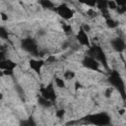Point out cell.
I'll use <instances>...</instances> for the list:
<instances>
[{
  "label": "cell",
  "mask_w": 126,
  "mask_h": 126,
  "mask_svg": "<svg viewBox=\"0 0 126 126\" xmlns=\"http://www.w3.org/2000/svg\"><path fill=\"white\" fill-rule=\"evenodd\" d=\"M87 55L92 56L93 58H94L95 60H97L100 64L103 65L104 68H108L107 65V59H106V55L104 54L102 48L98 45H93V46H89V49L87 51Z\"/></svg>",
  "instance_id": "1"
},
{
  "label": "cell",
  "mask_w": 126,
  "mask_h": 126,
  "mask_svg": "<svg viewBox=\"0 0 126 126\" xmlns=\"http://www.w3.org/2000/svg\"><path fill=\"white\" fill-rule=\"evenodd\" d=\"M89 123L94 125H108L110 124V117L106 112H99L95 114L89 115L86 117Z\"/></svg>",
  "instance_id": "2"
},
{
  "label": "cell",
  "mask_w": 126,
  "mask_h": 126,
  "mask_svg": "<svg viewBox=\"0 0 126 126\" xmlns=\"http://www.w3.org/2000/svg\"><path fill=\"white\" fill-rule=\"evenodd\" d=\"M108 81H109L110 85L112 86V88H116L118 91H120L122 96L124 97V82L121 79V77L119 76V74L116 71H113L110 74Z\"/></svg>",
  "instance_id": "3"
},
{
  "label": "cell",
  "mask_w": 126,
  "mask_h": 126,
  "mask_svg": "<svg viewBox=\"0 0 126 126\" xmlns=\"http://www.w3.org/2000/svg\"><path fill=\"white\" fill-rule=\"evenodd\" d=\"M54 11L62 18V19H64V20H70V19H72L73 17H74V14H75V12H74V10H72L67 4H61V5H59L58 7H56L55 9H54Z\"/></svg>",
  "instance_id": "4"
},
{
  "label": "cell",
  "mask_w": 126,
  "mask_h": 126,
  "mask_svg": "<svg viewBox=\"0 0 126 126\" xmlns=\"http://www.w3.org/2000/svg\"><path fill=\"white\" fill-rule=\"evenodd\" d=\"M22 48L24 50H26L27 52H29V53H32V54H34V55L39 54L36 42L32 38H25V39H23L22 40Z\"/></svg>",
  "instance_id": "5"
},
{
  "label": "cell",
  "mask_w": 126,
  "mask_h": 126,
  "mask_svg": "<svg viewBox=\"0 0 126 126\" xmlns=\"http://www.w3.org/2000/svg\"><path fill=\"white\" fill-rule=\"evenodd\" d=\"M40 95L43 96L44 98L46 99H49L50 101L54 102L55 99H56V93H55V90H54V87H53V84H49L47 85L46 87H43L40 89Z\"/></svg>",
  "instance_id": "6"
},
{
  "label": "cell",
  "mask_w": 126,
  "mask_h": 126,
  "mask_svg": "<svg viewBox=\"0 0 126 126\" xmlns=\"http://www.w3.org/2000/svg\"><path fill=\"white\" fill-rule=\"evenodd\" d=\"M82 64L87 69H90L93 71H98L99 70V62L97 60H95L94 58H93L92 56L86 55L82 61Z\"/></svg>",
  "instance_id": "7"
},
{
  "label": "cell",
  "mask_w": 126,
  "mask_h": 126,
  "mask_svg": "<svg viewBox=\"0 0 126 126\" xmlns=\"http://www.w3.org/2000/svg\"><path fill=\"white\" fill-rule=\"evenodd\" d=\"M76 39L78 40V42L81 45H84V46H87V47H89L91 45L90 39H89V36H88V32H86L82 28L79 29V32L76 34Z\"/></svg>",
  "instance_id": "8"
},
{
  "label": "cell",
  "mask_w": 126,
  "mask_h": 126,
  "mask_svg": "<svg viewBox=\"0 0 126 126\" xmlns=\"http://www.w3.org/2000/svg\"><path fill=\"white\" fill-rule=\"evenodd\" d=\"M29 65H30V67H31L36 74H40L41 68H42L43 65H44V60L32 58V59L29 60Z\"/></svg>",
  "instance_id": "9"
},
{
  "label": "cell",
  "mask_w": 126,
  "mask_h": 126,
  "mask_svg": "<svg viewBox=\"0 0 126 126\" xmlns=\"http://www.w3.org/2000/svg\"><path fill=\"white\" fill-rule=\"evenodd\" d=\"M110 44L112 46V48L117 51V52H122L125 50V47H126V44H125V41L123 38L121 37H117V38H114L110 41Z\"/></svg>",
  "instance_id": "10"
},
{
  "label": "cell",
  "mask_w": 126,
  "mask_h": 126,
  "mask_svg": "<svg viewBox=\"0 0 126 126\" xmlns=\"http://www.w3.org/2000/svg\"><path fill=\"white\" fill-rule=\"evenodd\" d=\"M17 66V63L12 61L11 59H4L0 61V70H7V69H12L14 70Z\"/></svg>",
  "instance_id": "11"
},
{
  "label": "cell",
  "mask_w": 126,
  "mask_h": 126,
  "mask_svg": "<svg viewBox=\"0 0 126 126\" xmlns=\"http://www.w3.org/2000/svg\"><path fill=\"white\" fill-rule=\"evenodd\" d=\"M37 102H38V104H39L40 106H42V107H44V108H49V107L52 105V101H50L49 99L44 98V97L41 96V95L38 97Z\"/></svg>",
  "instance_id": "12"
},
{
  "label": "cell",
  "mask_w": 126,
  "mask_h": 126,
  "mask_svg": "<svg viewBox=\"0 0 126 126\" xmlns=\"http://www.w3.org/2000/svg\"><path fill=\"white\" fill-rule=\"evenodd\" d=\"M38 4L44 9H52L55 7L54 3L51 0H38Z\"/></svg>",
  "instance_id": "13"
},
{
  "label": "cell",
  "mask_w": 126,
  "mask_h": 126,
  "mask_svg": "<svg viewBox=\"0 0 126 126\" xmlns=\"http://www.w3.org/2000/svg\"><path fill=\"white\" fill-rule=\"evenodd\" d=\"M95 7L99 11L107 10V0H96L95 2Z\"/></svg>",
  "instance_id": "14"
},
{
  "label": "cell",
  "mask_w": 126,
  "mask_h": 126,
  "mask_svg": "<svg viewBox=\"0 0 126 126\" xmlns=\"http://www.w3.org/2000/svg\"><path fill=\"white\" fill-rule=\"evenodd\" d=\"M75 75H76L75 72H74V71H71V70H67V71H65V72L63 73V77H64V79L67 80V81L74 79V78H75Z\"/></svg>",
  "instance_id": "15"
},
{
  "label": "cell",
  "mask_w": 126,
  "mask_h": 126,
  "mask_svg": "<svg viewBox=\"0 0 126 126\" xmlns=\"http://www.w3.org/2000/svg\"><path fill=\"white\" fill-rule=\"evenodd\" d=\"M105 22H106L107 27H108V28H110V29H114V28H116V27L118 26V23H117L115 20H113L111 17H110V18H108V19H106V20H105Z\"/></svg>",
  "instance_id": "16"
},
{
  "label": "cell",
  "mask_w": 126,
  "mask_h": 126,
  "mask_svg": "<svg viewBox=\"0 0 126 126\" xmlns=\"http://www.w3.org/2000/svg\"><path fill=\"white\" fill-rule=\"evenodd\" d=\"M79 2L81 4H84L88 7H91V8H94L95 7V2L96 0H79Z\"/></svg>",
  "instance_id": "17"
},
{
  "label": "cell",
  "mask_w": 126,
  "mask_h": 126,
  "mask_svg": "<svg viewBox=\"0 0 126 126\" xmlns=\"http://www.w3.org/2000/svg\"><path fill=\"white\" fill-rule=\"evenodd\" d=\"M54 82H55V84H56V86L58 87V88H60V89H64L65 87H66V84H65V81L62 79V78H59V77H56L55 79H54Z\"/></svg>",
  "instance_id": "18"
},
{
  "label": "cell",
  "mask_w": 126,
  "mask_h": 126,
  "mask_svg": "<svg viewBox=\"0 0 126 126\" xmlns=\"http://www.w3.org/2000/svg\"><path fill=\"white\" fill-rule=\"evenodd\" d=\"M0 38H2V39L9 38V32L4 27H0Z\"/></svg>",
  "instance_id": "19"
},
{
  "label": "cell",
  "mask_w": 126,
  "mask_h": 126,
  "mask_svg": "<svg viewBox=\"0 0 126 126\" xmlns=\"http://www.w3.org/2000/svg\"><path fill=\"white\" fill-rule=\"evenodd\" d=\"M62 28H63V32H64L66 34L72 33V31H73V29H72L71 25H68V24H63Z\"/></svg>",
  "instance_id": "20"
},
{
  "label": "cell",
  "mask_w": 126,
  "mask_h": 126,
  "mask_svg": "<svg viewBox=\"0 0 126 126\" xmlns=\"http://www.w3.org/2000/svg\"><path fill=\"white\" fill-rule=\"evenodd\" d=\"M118 6L116 5V3L113 1V0H107V9L109 10H116Z\"/></svg>",
  "instance_id": "21"
},
{
  "label": "cell",
  "mask_w": 126,
  "mask_h": 126,
  "mask_svg": "<svg viewBox=\"0 0 126 126\" xmlns=\"http://www.w3.org/2000/svg\"><path fill=\"white\" fill-rule=\"evenodd\" d=\"M56 61V57L55 55H49L47 56V58L44 60V64H52Z\"/></svg>",
  "instance_id": "22"
},
{
  "label": "cell",
  "mask_w": 126,
  "mask_h": 126,
  "mask_svg": "<svg viewBox=\"0 0 126 126\" xmlns=\"http://www.w3.org/2000/svg\"><path fill=\"white\" fill-rule=\"evenodd\" d=\"M65 115V110L64 109H58L56 112H55V116L57 118H63Z\"/></svg>",
  "instance_id": "23"
},
{
  "label": "cell",
  "mask_w": 126,
  "mask_h": 126,
  "mask_svg": "<svg viewBox=\"0 0 126 126\" xmlns=\"http://www.w3.org/2000/svg\"><path fill=\"white\" fill-rule=\"evenodd\" d=\"M112 92H113V88H112V87H108V88L105 90V92H104L105 96H106V97H110L111 94H112Z\"/></svg>",
  "instance_id": "24"
},
{
  "label": "cell",
  "mask_w": 126,
  "mask_h": 126,
  "mask_svg": "<svg viewBox=\"0 0 126 126\" xmlns=\"http://www.w3.org/2000/svg\"><path fill=\"white\" fill-rule=\"evenodd\" d=\"M116 5L118 7H122V6H126V0H113Z\"/></svg>",
  "instance_id": "25"
},
{
  "label": "cell",
  "mask_w": 126,
  "mask_h": 126,
  "mask_svg": "<svg viewBox=\"0 0 126 126\" xmlns=\"http://www.w3.org/2000/svg\"><path fill=\"white\" fill-rule=\"evenodd\" d=\"M4 76H12L14 74V70L12 69H7V70H2Z\"/></svg>",
  "instance_id": "26"
},
{
  "label": "cell",
  "mask_w": 126,
  "mask_h": 126,
  "mask_svg": "<svg viewBox=\"0 0 126 126\" xmlns=\"http://www.w3.org/2000/svg\"><path fill=\"white\" fill-rule=\"evenodd\" d=\"M81 28H82L86 32H89L91 31V27H90L88 24H84V25H82V26H81Z\"/></svg>",
  "instance_id": "27"
},
{
  "label": "cell",
  "mask_w": 126,
  "mask_h": 126,
  "mask_svg": "<svg viewBox=\"0 0 126 126\" xmlns=\"http://www.w3.org/2000/svg\"><path fill=\"white\" fill-rule=\"evenodd\" d=\"M0 19H1L2 21H4V22L8 21V16H7V14H5V13H0Z\"/></svg>",
  "instance_id": "28"
},
{
  "label": "cell",
  "mask_w": 126,
  "mask_h": 126,
  "mask_svg": "<svg viewBox=\"0 0 126 126\" xmlns=\"http://www.w3.org/2000/svg\"><path fill=\"white\" fill-rule=\"evenodd\" d=\"M81 88H82V85H81V83H80V82H78V81H77V82H76V83H75V90H76V91H77V90H78V89H81Z\"/></svg>",
  "instance_id": "29"
},
{
  "label": "cell",
  "mask_w": 126,
  "mask_h": 126,
  "mask_svg": "<svg viewBox=\"0 0 126 126\" xmlns=\"http://www.w3.org/2000/svg\"><path fill=\"white\" fill-rule=\"evenodd\" d=\"M5 59V52L4 51H0V61Z\"/></svg>",
  "instance_id": "30"
},
{
  "label": "cell",
  "mask_w": 126,
  "mask_h": 126,
  "mask_svg": "<svg viewBox=\"0 0 126 126\" xmlns=\"http://www.w3.org/2000/svg\"><path fill=\"white\" fill-rule=\"evenodd\" d=\"M123 113H124V109H121L120 110V114H123Z\"/></svg>",
  "instance_id": "31"
},
{
  "label": "cell",
  "mask_w": 126,
  "mask_h": 126,
  "mask_svg": "<svg viewBox=\"0 0 126 126\" xmlns=\"http://www.w3.org/2000/svg\"><path fill=\"white\" fill-rule=\"evenodd\" d=\"M2 97H3V95H2V94H0V100L2 99Z\"/></svg>",
  "instance_id": "32"
}]
</instances>
